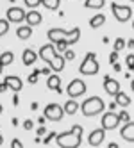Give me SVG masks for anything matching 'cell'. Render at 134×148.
Listing matches in <instances>:
<instances>
[{"instance_id": "1", "label": "cell", "mask_w": 134, "mask_h": 148, "mask_svg": "<svg viewBox=\"0 0 134 148\" xmlns=\"http://www.w3.org/2000/svg\"><path fill=\"white\" fill-rule=\"evenodd\" d=\"M82 134H84V129L80 125H74L70 130L57 134L56 143L59 145V148H79L82 143Z\"/></svg>"}, {"instance_id": "2", "label": "cell", "mask_w": 134, "mask_h": 148, "mask_svg": "<svg viewBox=\"0 0 134 148\" xmlns=\"http://www.w3.org/2000/svg\"><path fill=\"white\" fill-rule=\"evenodd\" d=\"M48 39L52 41V45L59 43V41H66V45H74L80 39V29L79 27H74L71 30H65V29H50L47 32Z\"/></svg>"}, {"instance_id": "3", "label": "cell", "mask_w": 134, "mask_h": 148, "mask_svg": "<svg viewBox=\"0 0 134 148\" xmlns=\"http://www.w3.org/2000/svg\"><path fill=\"white\" fill-rule=\"evenodd\" d=\"M104 109H106V103L100 97H89V98H86L82 102V105H79V111L84 116H88V118L104 112Z\"/></svg>"}, {"instance_id": "4", "label": "cell", "mask_w": 134, "mask_h": 148, "mask_svg": "<svg viewBox=\"0 0 134 148\" xmlns=\"http://www.w3.org/2000/svg\"><path fill=\"white\" fill-rule=\"evenodd\" d=\"M100 70V64H98V61H97V56H95V52H88V54L84 56V59H82L80 62V66H79V71L82 73V75H97Z\"/></svg>"}, {"instance_id": "5", "label": "cell", "mask_w": 134, "mask_h": 148, "mask_svg": "<svg viewBox=\"0 0 134 148\" xmlns=\"http://www.w3.org/2000/svg\"><path fill=\"white\" fill-rule=\"evenodd\" d=\"M111 11H113V16H115L120 23H125L132 18V7L131 5H120L116 2L111 4Z\"/></svg>"}, {"instance_id": "6", "label": "cell", "mask_w": 134, "mask_h": 148, "mask_svg": "<svg viewBox=\"0 0 134 148\" xmlns=\"http://www.w3.org/2000/svg\"><path fill=\"white\" fill-rule=\"evenodd\" d=\"M84 93H86V82L80 80V79H74V80L68 84V88H66V95H68L71 100L82 97Z\"/></svg>"}, {"instance_id": "7", "label": "cell", "mask_w": 134, "mask_h": 148, "mask_svg": "<svg viewBox=\"0 0 134 148\" xmlns=\"http://www.w3.org/2000/svg\"><path fill=\"white\" fill-rule=\"evenodd\" d=\"M45 120H48V121H61L63 120V116H65V112H63V105H59V103H48L47 107H45Z\"/></svg>"}, {"instance_id": "8", "label": "cell", "mask_w": 134, "mask_h": 148, "mask_svg": "<svg viewBox=\"0 0 134 148\" xmlns=\"http://www.w3.org/2000/svg\"><path fill=\"white\" fill-rule=\"evenodd\" d=\"M120 125V120H118V114L116 112H104V116H102V130H115L116 127Z\"/></svg>"}, {"instance_id": "9", "label": "cell", "mask_w": 134, "mask_h": 148, "mask_svg": "<svg viewBox=\"0 0 134 148\" xmlns=\"http://www.w3.org/2000/svg\"><path fill=\"white\" fill-rule=\"evenodd\" d=\"M23 18H25V11L22 7H9L7 9V14H5V20L9 23H22L23 22Z\"/></svg>"}, {"instance_id": "10", "label": "cell", "mask_w": 134, "mask_h": 148, "mask_svg": "<svg viewBox=\"0 0 134 148\" xmlns=\"http://www.w3.org/2000/svg\"><path fill=\"white\" fill-rule=\"evenodd\" d=\"M4 84H5L7 89H11V91H14V93H18L20 89L23 88V80L20 79L18 75H7V77L4 79Z\"/></svg>"}, {"instance_id": "11", "label": "cell", "mask_w": 134, "mask_h": 148, "mask_svg": "<svg viewBox=\"0 0 134 148\" xmlns=\"http://www.w3.org/2000/svg\"><path fill=\"white\" fill-rule=\"evenodd\" d=\"M104 89L107 95H111V97H115V95L120 91V82L116 79H113L111 75H106L104 77Z\"/></svg>"}, {"instance_id": "12", "label": "cell", "mask_w": 134, "mask_h": 148, "mask_svg": "<svg viewBox=\"0 0 134 148\" xmlns=\"http://www.w3.org/2000/svg\"><path fill=\"white\" fill-rule=\"evenodd\" d=\"M25 22L29 27H36V25H41V22H43V16H41L39 11H36V9H30V11L25 13Z\"/></svg>"}, {"instance_id": "13", "label": "cell", "mask_w": 134, "mask_h": 148, "mask_svg": "<svg viewBox=\"0 0 134 148\" xmlns=\"http://www.w3.org/2000/svg\"><path fill=\"white\" fill-rule=\"evenodd\" d=\"M56 56H57V52H56V48H54V45H52V43L43 45V47L39 48V59H43L45 62H50Z\"/></svg>"}, {"instance_id": "14", "label": "cell", "mask_w": 134, "mask_h": 148, "mask_svg": "<svg viewBox=\"0 0 134 148\" xmlns=\"http://www.w3.org/2000/svg\"><path fill=\"white\" fill-rule=\"evenodd\" d=\"M104 137H106V130H102V129H95V130H91L89 137H88V143L91 146H100L102 143H104Z\"/></svg>"}, {"instance_id": "15", "label": "cell", "mask_w": 134, "mask_h": 148, "mask_svg": "<svg viewBox=\"0 0 134 148\" xmlns=\"http://www.w3.org/2000/svg\"><path fill=\"white\" fill-rule=\"evenodd\" d=\"M65 64H66V61L63 59V56H56L52 61L48 62V68H50V71H56V73H59V71H63L65 70Z\"/></svg>"}, {"instance_id": "16", "label": "cell", "mask_w": 134, "mask_h": 148, "mask_svg": "<svg viewBox=\"0 0 134 148\" xmlns=\"http://www.w3.org/2000/svg\"><path fill=\"white\" fill-rule=\"evenodd\" d=\"M131 95H127V93H123L122 89L115 95V103L116 105H120V107L122 109H125V107H129V105H131Z\"/></svg>"}, {"instance_id": "17", "label": "cell", "mask_w": 134, "mask_h": 148, "mask_svg": "<svg viewBox=\"0 0 134 148\" xmlns=\"http://www.w3.org/2000/svg\"><path fill=\"white\" fill-rule=\"evenodd\" d=\"M120 134H122V137H123L127 143H132V141H134V123H132V121L125 123V125L122 127Z\"/></svg>"}, {"instance_id": "18", "label": "cell", "mask_w": 134, "mask_h": 148, "mask_svg": "<svg viewBox=\"0 0 134 148\" xmlns=\"http://www.w3.org/2000/svg\"><path fill=\"white\" fill-rule=\"evenodd\" d=\"M47 88L52 89V91H57V93H63V89H61V79L59 75H50L47 77Z\"/></svg>"}, {"instance_id": "19", "label": "cell", "mask_w": 134, "mask_h": 148, "mask_svg": "<svg viewBox=\"0 0 134 148\" xmlns=\"http://www.w3.org/2000/svg\"><path fill=\"white\" fill-rule=\"evenodd\" d=\"M36 59H38V54L32 50V48H27V50H23V54H22V61H23V64L25 66H30V64H34L36 62Z\"/></svg>"}, {"instance_id": "20", "label": "cell", "mask_w": 134, "mask_h": 148, "mask_svg": "<svg viewBox=\"0 0 134 148\" xmlns=\"http://www.w3.org/2000/svg\"><path fill=\"white\" fill-rule=\"evenodd\" d=\"M106 23V14H102V13H97L93 18L89 20V27L91 29H98V27H102Z\"/></svg>"}, {"instance_id": "21", "label": "cell", "mask_w": 134, "mask_h": 148, "mask_svg": "<svg viewBox=\"0 0 134 148\" xmlns=\"http://www.w3.org/2000/svg\"><path fill=\"white\" fill-rule=\"evenodd\" d=\"M16 36L20 39H29L30 36H32V27H29V25H22V27H18L16 29Z\"/></svg>"}, {"instance_id": "22", "label": "cell", "mask_w": 134, "mask_h": 148, "mask_svg": "<svg viewBox=\"0 0 134 148\" xmlns=\"http://www.w3.org/2000/svg\"><path fill=\"white\" fill-rule=\"evenodd\" d=\"M77 111H79V103L75 100H66V103L63 105V112L65 114H70L71 116V114H75Z\"/></svg>"}, {"instance_id": "23", "label": "cell", "mask_w": 134, "mask_h": 148, "mask_svg": "<svg viewBox=\"0 0 134 148\" xmlns=\"http://www.w3.org/2000/svg\"><path fill=\"white\" fill-rule=\"evenodd\" d=\"M13 61H14V54H13V52H2V54H0V64H2V66L11 64Z\"/></svg>"}, {"instance_id": "24", "label": "cell", "mask_w": 134, "mask_h": 148, "mask_svg": "<svg viewBox=\"0 0 134 148\" xmlns=\"http://www.w3.org/2000/svg\"><path fill=\"white\" fill-rule=\"evenodd\" d=\"M104 4H106V0H86L84 7L86 9H102Z\"/></svg>"}, {"instance_id": "25", "label": "cell", "mask_w": 134, "mask_h": 148, "mask_svg": "<svg viewBox=\"0 0 134 148\" xmlns=\"http://www.w3.org/2000/svg\"><path fill=\"white\" fill-rule=\"evenodd\" d=\"M41 5H45L50 11H57L61 5V0H41Z\"/></svg>"}, {"instance_id": "26", "label": "cell", "mask_w": 134, "mask_h": 148, "mask_svg": "<svg viewBox=\"0 0 134 148\" xmlns=\"http://www.w3.org/2000/svg\"><path fill=\"white\" fill-rule=\"evenodd\" d=\"M7 30H9V22H7L5 18H0V38L5 36Z\"/></svg>"}, {"instance_id": "27", "label": "cell", "mask_w": 134, "mask_h": 148, "mask_svg": "<svg viewBox=\"0 0 134 148\" xmlns=\"http://www.w3.org/2000/svg\"><path fill=\"white\" fill-rule=\"evenodd\" d=\"M118 120H120V123H129V121H131V116H129V112H127L125 109H122V111L118 112Z\"/></svg>"}, {"instance_id": "28", "label": "cell", "mask_w": 134, "mask_h": 148, "mask_svg": "<svg viewBox=\"0 0 134 148\" xmlns=\"http://www.w3.org/2000/svg\"><path fill=\"white\" fill-rule=\"evenodd\" d=\"M115 52H122L123 48H125V39L123 38H116V41H115Z\"/></svg>"}, {"instance_id": "29", "label": "cell", "mask_w": 134, "mask_h": 148, "mask_svg": "<svg viewBox=\"0 0 134 148\" xmlns=\"http://www.w3.org/2000/svg\"><path fill=\"white\" fill-rule=\"evenodd\" d=\"M63 59L65 61H74L75 59V52L74 50H65L63 52Z\"/></svg>"}, {"instance_id": "30", "label": "cell", "mask_w": 134, "mask_h": 148, "mask_svg": "<svg viewBox=\"0 0 134 148\" xmlns=\"http://www.w3.org/2000/svg\"><path fill=\"white\" fill-rule=\"evenodd\" d=\"M54 48H56V52H65V50H68V45H66V41H59V43L54 45Z\"/></svg>"}, {"instance_id": "31", "label": "cell", "mask_w": 134, "mask_h": 148, "mask_svg": "<svg viewBox=\"0 0 134 148\" xmlns=\"http://www.w3.org/2000/svg\"><path fill=\"white\" fill-rule=\"evenodd\" d=\"M38 79H39V70H34L32 75H29L27 82H29V84H36V82H38Z\"/></svg>"}, {"instance_id": "32", "label": "cell", "mask_w": 134, "mask_h": 148, "mask_svg": "<svg viewBox=\"0 0 134 148\" xmlns=\"http://www.w3.org/2000/svg\"><path fill=\"white\" fill-rule=\"evenodd\" d=\"M23 2H25V5L29 9H34V7H38L41 4V0H23Z\"/></svg>"}, {"instance_id": "33", "label": "cell", "mask_w": 134, "mask_h": 148, "mask_svg": "<svg viewBox=\"0 0 134 148\" xmlns=\"http://www.w3.org/2000/svg\"><path fill=\"white\" fill-rule=\"evenodd\" d=\"M56 136H57V132H48L47 137H43V143H45V145L52 143V139H56Z\"/></svg>"}, {"instance_id": "34", "label": "cell", "mask_w": 134, "mask_h": 148, "mask_svg": "<svg viewBox=\"0 0 134 148\" xmlns=\"http://www.w3.org/2000/svg\"><path fill=\"white\" fill-rule=\"evenodd\" d=\"M125 64H127V68H129V70H132V68H134V56H132V54H129V56H127Z\"/></svg>"}, {"instance_id": "35", "label": "cell", "mask_w": 134, "mask_h": 148, "mask_svg": "<svg viewBox=\"0 0 134 148\" xmlns=\"http://www.w3.org/2000/svg\"><path fill=\"white\" fill-rule=\"evenodd\" d=\"M115 62H118V52H111V56H109V64H115Z\"/></svg>"}, {"instance_id": "36", "label": "cell", "mask_w": 134, "mask_h": 148, "mask_svg": "<svg viewBox=\"0 0 134 148\" xmlns=\"http://www.w3.org/2000/svg\"><path fill=\"white\" fill-rule=\"evenodd\" d=\"M32 127H34V121L32 120H25L23 121V129L25 130H32Z\"/></svg>"}, {"instance_id": "37", "label": "cell", "mask_w": 134, "mask_h": 148, "mask_svg": "<svg viewBox=\"0 0 134 148\" xmlns=\"http://www.w3.org/2000/svg\"><path fill=\"white\" fill-rule=\"evenodd\" d=\"M36 134H38V137H43V136L47 134V129H45V125H41V127H38V130H36Z\"/></svg>"}, {"instance_id": "38", "label": "cell", "mask_w": 134, "mask_h": 148, "mask_svg": "<svg viewBox=\"0 0 134 148\" xmlns=\"http://www.w3.org/2000/svg\"><path fill=\"white\" fill-rule=\"evenodd\" d=\"M11 148H23V143L20 139H13L11 141Z\"/></svg>"}, {"instance_id": "39", "label": "cell", "mask_w": 134, "mask_h": 148, "mask_svg": "<svg viewBox=\"0 0 134 148\" xmlns=\"http://www.w3.org/2000/svg\"><path fill=\"white\" fill-rule=\"evenodd\" d=\"M39 75H50V68H43V70H39Z\"/></svg>"}, {"instance_id": "40", "label": "cell", "mask_w": 134, "mask_h": 148, "mask_svg": "<svg viewBox=\"0 0 134 148\" xmlns=\"http://www.w3.org/2000/svg\"><path fill=\"white\" fill-rule=\"evenodd\" d=\"M113 70H115V71H122V64H120V62H115V64H113Z\"/></svg>"}, {"instance_id": "41", "label": "cell", "mask_w": 134, "mask_h": 148, "mask_svg": "<svg viewBox=\"0 0 134 148\" xmlns=\"http://www.w3.org/2000/svg\"><path fill=\"white\" fill-rule=\"evenodd\" d=\"M45 121H47V120H45V116H39V118H38V123H39V127H41V125H45Z\"/></svg>"}, {"instance_id": "42", "label": "cell", "mask_w": 134, "mask_h": 148, "mask_svg": "<svg viewBox=\"0 0 134 148\" xmlns=\"http://www.w3.org/2000/svg\"><path fill=\"white\" fill-rule=\"evenodd\" d=\"M115 109H116V103H115V102H111V103H109V111H111V112H115Z\"/></svg>"}, {"instance_id": "43", "label": "cell", "mask_w": 134, "mask_h": 148, "mask_svg": "<svg viewBox=\"0 0 134 148\" xmlns=\"http://www.w3.org/2000/svg\"><path fill=\"white\" fill-rule=\"evenodd\" d=\"M7 91V88H5V84L4 82H0V93H5Z\"/></svg>"}, {"instance_id": "44", "label": "cell", "mask_w": 134, "mask_h": 148, "mask_svg": "<svg viewBox=\"0 0 134 148\" xmlns=\"http://www.w3.org/2000/svg\"><path fill=\"white\" fill-rule=\"evenodd\" d=\"M13 103H14V105H18V103H20V98H18V95H13Z\"/></svg>"}, {"instance_id": "45", "label": "cell", "mask_w": 134, "mask_h": 148, "mask_svg": "<svg viewBox=\"0 0 134 148\" xmlns=\"http://www.w3.org/2000/svg\"><path fill=\"white\" fill-rule=\"evenodd\" d=\"M127 47H129V50H132V47H134V41H132V39L127 41Z\"/></svg>"}, {"instance_id": "46", "label": "cell", "mask_w": 134, "mask_h": 148, "mask_svg": "<svg viewBox=\"0 0 134 148\" xmlns=\"http://www.w3.org/2000/svg\"><path fill=\"white\" fill-rule=\"evenodd\" d=\"M30 109L36 111V109H38V102H32V103H30Z\"/></svg>"}, {"instance_id": "47", "label": "cell", "mask_w": 134, "mask_h": 148, "mask_svg": "<svg viewBox=\"0 0 134 148\" xmlns=\"http://www.w3.org/2000/svg\"><path fill=\"white\" fill-rule=\"evenodd\" d=\"M107 148H118V143H109Z\"/></svg>"}, {"instance_id": "48", "label": "cell", "mask_w": 134, "mask_h": 148, "mask_svg": "<svg viewBox=\"0 0 134 148\" xmlns=\"http://www.w3.org/2000/svg\"><path fill=\"white\" fill-rule=\"evenodd\" d=\"M2 145H4V136L0 134V146H2Z\"/></svg>"}, {"instance_id": "49", "label": "cell", "mask_w": 134, "mask_h": 148, "mask_svg": "<svg viewBox=\"0 0 134 148\" xmlns=\"http://www.w3.org/2000/svg\"><path fill=\"white\" fill-rule=\"evenodd\" d=\"M2 71H4V66H2V64H0V75H2Z\"/></svg>"}, {"instance_id": "50", "label": "cell", "mask_w": 134, "mask_h": 148, "mask_svg": "<svg viewBox=\"0 0 134 148\" xmlns=\"http://www.w3.org/2000/svg\"><path fill=\"white\" fill-rule=\"evenodd\" d=\"M2 111H4V107H2V103H0V114H2Z\"/></svg>"}]
</instances>
